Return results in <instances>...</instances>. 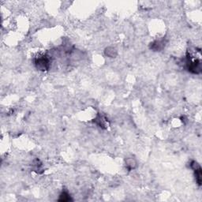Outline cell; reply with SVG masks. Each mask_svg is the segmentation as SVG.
Returning <instances> with one entry per match:
<instances>
[{"label":"cell","instance_id":"2","mask_svg":"<svg viewBox=\"0 0 202 202\" xmlns=\"http://www.w3.org/2000/svg\"><path fill=\"white\" fill-rule=\"evenodd\" d=\"M111 53H112V57H114L115 55V54H116V51H115V50L114 49V48H112V47H108V49H107V51H106V54H107V55L110 56V55H111Z\"/></svg>","mask_w":202,"mask_h":202},{"label":"cell","instance_id":"1","mask_svg":"<svg viewBox=\"0 0 202 202\" xmlns=\"http://www.w3.org/2000/svg\"><path fill=\"white\" fill-rule=\"evenodd\" d=\"M35 65L36 68L40 70H48L50 66L49 59L47 56H40L36 58L35 60Z\"/></svg>","mask_w":202,"mask_h":202}]
</instances>
